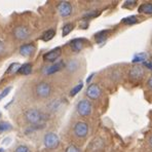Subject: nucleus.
<instances>
[{
	"mask_svg": "<svg viewBox=\"0 0 152 152\" xmlns=\"http://www.w3.org/2000/svg\"><path fill=\"white\" fill-rule=\"evenodd\" d=\"M86 94L88 96V98H89L91 100H97L101 96L102 91L98 84H91V86H88Z\"/></svg>",
	"mask_w": 152,
	"mask_h": 152,
	"instance_id": "8",
	"label": "nucleus"
},
{
	"mask_svg": "<svg viewBox=\"0 0 152 152\" xmlns=\"http://www.w3.org/2000/svg\"><path fill=\"white\" fill-rule=\"evenodd\" d=\"M62 50L61 48H56L53 50L48 51L46 53L43 55V61L44 62H55L56 60H58V58L61 56Z\"/></svg>",
	"mask_w": 152,
	"mask_h": 152,
	"instance_id": "9",
	"label": "nucleus"
},
{
	"mask_svg": "<svg viewBox=\"0 0 152 152\" xmlns=\"http://www.w3.org/2000/svg\"><path fill=\"white\" fill-rule=\"evenodd\" d=\"M136 3H137L136 1H126V5H124V6H133L134 4H136Z\"/></svg>",
	"mask_w": 152,
	"mask_h": 152,
	"instance_id": "30",
	"label": "nucleus"
},
{
	"mask_svg": "<svg viewBox=\"0 0 152 152\" xmlns=\"http://www.w3.org/2000/svg\"><path fill=\"white\" fill-rule=\"evenodd\" d=\"M10 91H12V86H10V88H6L5 89H3V91L0 94V101H1L2 99H4V98H5L6 96L8 95V93H10Z\"/></svg>",
	"mask_w": 152,
	"mask_h": 152,
	"instance_id": "26",
	"label": "nucleus"
},
{
	"mask_svg": "<svg viewBox=\"0 0 152 152\" xmlns=\"http://www.w3.org/2000/svg\"><path fill=\"white\" fill-rule=\"evenodd\" d=\"M100 15V12L98 10H94V12H88L83 15L84 19H91V18H96Z\"/></svg>",
	"mask_w": 152,
	"mask_h": 152,
	"instance_id": "23",
	"label": "nucleus"
},
{
	"mask_svg": "<svg viewBox=\"0 0 152 152\" xmlns=\"http://www.w3.org/2000/svg\"><path fill=\"white\" fill-rule=\"evenodd\" d=\"M94 75H95V74H91V76H89V77H88V79L86 80V82H89V81H91V77H93Z\"/></svg>",
	"mask_w": 152,
	"mask_h": 152,
	"instance_id": "32",
	"label": "nucleus"
},
{
	"mask_svg": "<svg viewBox=\"0 0 152 152\" xmlns=\"http://www.w3.org/2000/svg\"><path fill=\"white\" fill-rule=\"evenodd\" d=\"M66 152H81L78 147H76L75 145H70V146L67 147Z\"/></svg>",
	"mask_w": 152,
	"mask_h": 152,
	"instance_id": "27",
	"label": "nucleus"
},
{
	"mask_svg": "<svg viewBox=\"0 0 152 152\" xmlns=\"http://www.w3.org/2000/svg\"><path fill=\"white\" fill-rule=\"evenodd\" d=\"M145 75L144 69L141 66H135L129 70V77L132 80H140L143 78V76Z\"/></svg>",
	"mask_w": 152,
	"mask_h": 152,
	"instance_id": "10",
	"label": "nucleus"
},
{
	"mask_svg": "<svg viewBox=\"0 0 152 152\" xmlns=\"http://www.w3.org/2000/svg\"><path fill=\"white\" fill-rule=\"evenodd\" d=\"M20 64L19 63H13L10 66V68H8V73H13V72H17V70H19L20 68Z\"/></svg>",
	"mask_w": 152,
	"mask_h": 152,
	"instance_id": "24",
	"label": "nucleus"
},
{
	"mask_svg": "<svg viewBox=\"0 0 152 152\" xmlns=\"http://www.w3.org/2000/svg\"><path fill=\"white\" fill-rule=\"evenodd\" d=\"M149 144H150L151 146H152V136L150 137V139H149Z\"/></svg>",
	"mask_w": 152,
	"mask_h": 152,
	"instance_id": "33",
	"label": "nucleus"
},
{
	"mask_svg": "<svg viewBox=\"0 0 152 152\" xmlns=\"http://www.w3.org/2000/svg\"><path fill=\"white\" fill-rule=\"evenodd\" d=\"M138 12L145 13V15H152V3L151 2L142 3L138 8Z\"/></svg>",
	"mask_w": 152,
	"mask_h": 152,
	"instance_id": "14",
	"label": "nucleus"
},
{
	"mask_svg": "<svg viewBox=\"0 0 152 152\" xmlns=\"http://www.w3.org/2000/svg\"><path fill=\"white\" fill-rule=\"evenodd\" d=\"M15 152H31V150L25 145H20L15 149Z\"/></svg>",
	"mask_w": 152,
	"mask_h": 152,
	"instance_id": "25",
	"label": "nucleus"
},
{
	"mask_svg": "<svg viewBox=\"0 0 152 152\" xmlns=\"http://www.w3.org/2000/svg\"><path fill=\"white\" fill-rule=\"evenodd\" d=\"M151 62H152V60H151Z\"/></svg>",
	"mask_w": 152,
	"mask_h": 152,
	"instance_id": "36",
	"label": "nucleus"
},
{
	"mask_svg": "<svg viewBox=\"0 0 152 152\" xmlns=\"http://www.w3.org/2000/svg\"><path fill=\"white\" fill-rule=\"evenodd\" d=\"M35 93L39 98L41 99H46L50 96L51 94V86L48 82L41 81L37 83L36 88H35Z\"/></svg>",
	"mask_w": 152,
	"mask_h": 152,
	"instance_id": "2",
	"label": "nucleus"
},
{
	"mask_svg": "<svg viewBox=\"0 0 152 152\" xmlns=\"http://www.w3.org/2000/svg\"><path fill=\"white\" fill-rule=\"evenodd\" d=\"M146 59H147V55L145 53H136L133 58V63L134 64H137V63H141V62H146Z\"/></svg>",
	"mask_w": 152,
	"mask_h": 152,
	"instance_id": "17",
	"label": "nucleus"
},
{
	"mask_svg": "<svg viewBox=\"0 0 152 152\" xmlns=\"http://www.w3.org/2000/svg\"><path fill=\"white\" fill-rule=\"evenodd\" d=\"M4 50H5V46H4L3 41H2V40H0V55H1V53H3Z\"/></svg>",
	"mask_w": 152,
	"mask_h": 152,
	"instance_id": "29",
	"label": "nucleus"
},
{
	"mask_svg": "<svg viewBox=\"0 0 152 152\" xmlns=\"http://www.w3.org/2000/svg\"><path fill=\"white\" fill-rule=\"evenodd\" d=\"M147 84H148V86L152 89V75L149 77V79H148V81H147Z\"/></svg>",
	"mask_w": 152,
	"mask_h": 152,
	"instance_id": "31",
	"label": "nucleus"
},
{
	"mask_svg": "<svg viewBox=\"0 0 152 152\" xmlns=\"http://www.w3.org/2000/svg\"><path fill=\"white\" fill-rule=\"evenodd\" d=\"M13 36L18 40H26L30 36V30L25 26H18L13 29Z\"/></svg>",
	"mask_w": 152,
	"mask_h": 152,
	"instance_id": "6",
	"label": "nucleus"
},
{
	"mask_svg": "<svg viewBox=\"0 0 152 152\" xmlns=\"http://www.w3.org/2000/svg\"><path fill=\"white\" fill-rule=\"evenodd\" d=\"M144 66L146 67V68H148L149 70H152V62H149V61H146V62H144Z\"/></svg>",
	"mask_w": 152,
	"mask_h": 152,
	"instance_id": "28",
	"label": "nucleus"
},
{
	"mask_svg": "<svg viewBox=\"0 0 152 152\" xmlns=\"http://www.w3.org/2000/svg\"><path fill=\"white\" fill-rule=\"evenodd\" d=\"M31 72H32V65L29 63L22 65L19 68V70H18V73L22 75H29Z\"/></svg>",
	"mask_w": 152,
	"mask_h": 152,
	"instance_id": "16",
	"label": "nucleus"
},
{
	"mask_svg": "<svg viewBox=\"0 0 152 152\" xmlns=\"http://www.w3.org/2000/svg\"><path fill=\"white\" fill-rule=\"evenodd\" d=\"M73 29H74V25H73V24H70V23L66 24V25L63 27V29H62V35H63V37L67 36Z\"/></svg>",
	"mask_w": 152,
	"mask_h": 152,
	"instance_id": "21",
	"label": "nucleus"
},
{
	"mask_svg": "<svg viewBox=\"0 0 152 152\" xmlns=\"http://www.w3.org/2000/svg\"><path fill=\"white\" fill-rule=\"evenodd\" d=\"M58 12L61 17L67 18L72 13V5L68 1H61L58 4Z\"/></svg>",
	"mask_w": 152,
	"mask_h": 152,
	"instance_id": "7",
	"label": "nucleus"
},
{
	"mask_svg": "<svg viewBox=\"0 0 152 152\" xmlns=\"http://www.w3.org/2000/svg\"><path fill=\"white\" fill-rule=\"evenodd\" d=\"M84 43H86V39H83V38H76V39L71 40L70 48L75 53H79L84 48Z\"/></svg>",
	"mask_w": 152,
	"mask_h": 152,
	"instance_id": "12",
	"label": "nucleus"
},
{
	"mask_svg": "<svg viewBox=\"0 0 152 152\" xmlns=\"http://www.w3.org/2000/svg\"><path fill=\"white\" fill-rule=\"evenodd\" d=\"M50 117V114L44 113L42 111L38 110V109H28L25 112V118L27 121L34 124H45L46 120H48Z\"/></svg>",
	"mask_w": 152,
	"mask_h": 152,
	"instance_id": "1",
	"label": "nucleus"
},
{
	"mask_svg": "<svg viewBox=\"0 0 152 152\" xmlns=\"http://www.w3.org/2000/svg\"><path fill=\"white\" fill-rule=\"evenodd\" d=\"M35 50V46L33 43H27L21 46L20 48V53L24 57H30Z\"/></svg>",
	"mask_w": 152,
	"mask_h": 152,
	"instance_id": "13",
	"label": "nucleus"
},
{
	"mask_svg": "<svg viewBox=\"0 0 152 152\" xmlns=\"http://www.w3.org/2000/svg\"><path fill=\"white\" fill-rule=\"evenodd\" d=\"M91 110H93V106L88 100H81L77 104V112L82 117H86V116L91 115Z\"/></svg>",
	"mask_w": 152,
	"mask_h": 152,
	"instance_id": "5",
	"label": "nucleus"
},
{
	"mask_svg": "<svg viewBox=\"0 0 152 152\" xmlns=\"http://www.w3.org/2000/svg\"><path fill=\"white\" fill-rule=\"evenodd\" d=\"M108 34H109V31L108 30H103V31H100L98 32L97 34L95 35V39L97 41V43H102L103 41L107 39L108 37Z\"/></svg>",
	"mask_w": 152,
	"mask_h": 152,
	"instance_id": "15",
	"label": "nucleus"
},
{
	"mask_svg": "<svg viewBox=\"0 0 152 152\" xmlns=\"http://www.w3.org/2000/svg\"><path fill=\"white\" fill-rule=\"evenodd\" d=\"M0 117H1V113H0Z\"/></svg>",
	"mask_w": 152,
	"mask_h": 152,
	"instance_id": "35",
	"label": "nucleus"
},
{
	"mask_svg": "<svg viewBox=\"0 0 152 152\" xmlns=\"http://www.w3.org/2000/svg\"><path fill=\"white\" fill-rule=\"evenodd\" d=\"M83 88V83L82 82H80L79 84H77V86H75L74 88H73L72 89H71V91H70V95L72 96H75V95H77L78 93H79L80 91H81V88Z\"/></svg>",
	"mask_w": 152,
	"mask_h": 152,
	"instance_id": "22",
	"label": "nucleus"
},
{
	"mask_svg": "<svg viewBox=\"0 0 152 152\" xmlns=\"http://www.w3.org/2000/svg\"><path fill=\"white\" fill-rule=\"evenodd\" d=\"M136 23H138V17H136V15H129V17L122 19V24H124V25L129 26V25H134Z\"/></svg>",
	"mask_w": 152,
	"mask_h": 152,
	"instance_id": "19",
	"label": "nucleus"
},
{
	"mask_svg": "<svg viewBox=\"0 0 152 152\" xmlns=\"http://www.w3.org/2000/svg\"><path fill=\"white\" fill-rule=\"evenodd\" d=\"M65 67H66V64H65V62L64 61H60V62H58V63H55V64L50 65V66H48L44 72H45V74H48V75L55 74V73H57V72H59V71L63 70Z\"/></svg>",
	"mask_w": 152,
	"mask_h": 152,
	"instance_id": "11",
	"label": "nucleus"
},
{
	"mask_svg": "<svg viewBox=\"0 0 152 152\" xmlns=\"http://www.w3.org/2000/svg\"><path fill=\"white\" fill-rule=\"evenodd\" d=\"M0 152H4V150L2 148H0Z\"/></svg>",
	"mask_w": 152,
	"mask_h": 152,
	"instance_id": "34",
	"label": "nucleus"
},
{
	"mask_svg": "<svg viewBox=\"0 0 152 152\" xmlns=\"http://www.w3.org/2000/svg\"><path fill=\"white\" fill-rule=\"evenodd\" d=\"M88 124L84 121H77L74 124V127H73L74 135L77 138H86L88 135Z\"/></svg>",
	"mask_w": 152,
	"mask_h": 152,
	"instance_id": "4",
	"label": "nucleus"
},
{
	"mask_svg": "<svg viewBox=\"0 0 152 152\" xmlns=\"http://www.w3.org/2000/svg\"><path fill=\"white\" fill-rule=\"evenodd\" d=\"M43 143H44V146L48 149L58 148V146H59V144H60L59 136L55 133H48L44 136Z\"/></svg>",
	"mask_w": 152,
	"mask_h": 152,
	"instance_id": "3",
	"label": "nucleus"
},
{
	"mask_svg": "<svg viewBox=\"0 0 152 152\" xmlns=\"http://www.w3.org/2000/svg\"><path fill=\"white\" fill-rule=\"evenodd\" d=\"M55 35H56V31L53 30V29H50V30L45 31V32L42 34L41 38L43 41H50V40H51L55 37Z\"/></svg>",
	"mask_w": 152,
	"mask_h": 152,
	"instance_id": "18",
	"label": "nucleus"
},
{
	"mask_svg": "<svg viewBox=\"0 0 152 152\" xmlns=\"http://www.w3.org/2000/svg\"><path fill=\"white\" fill-rule=\"evenodd\" d=\"M12 129V126L10 124H8V122H6V121H0V134L10 131Z\"/></svg>",
	"mask_w": 152,
	"mask_h": 152,
	"instance_id": "20",
	"label": "nucleus"
}]
</instances>
